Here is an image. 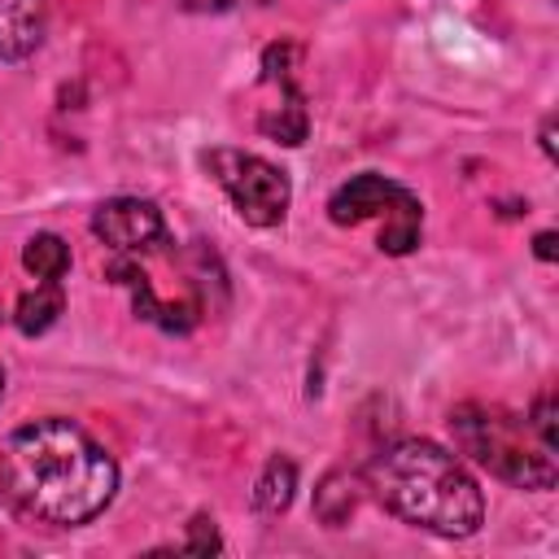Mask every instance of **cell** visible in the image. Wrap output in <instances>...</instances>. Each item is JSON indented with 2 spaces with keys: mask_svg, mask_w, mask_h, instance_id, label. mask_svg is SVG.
<instances>
[{
  "mask_svg": "<svg viewBox=\"0 0 559 559\" xmlns=\"http://www.w3.org/2000/svg\"><path fill=\"white\" fill-rule=\"evenodd\" d=\"M0 489L31 520L79 528L118 493V463L74 419L48 415L13 428L0 445Z\"/></svg>",
  "mask_w": 559,
  "mask_h": 559,
  "instance_id": "obj_1",
  "label": "cell"
},
{
  "mask_svg": "<svg viewBox=\"0 0 559 559\" xmlns=\"http://www.w3.org/2000/svg\"><path fill=\"white\" fill-rule=\"evenodd\" d=\"M367 489L397 520L437 537H472L485 520V493L472 472L437 441H389L367 463Z\"/></svg>",
  "mask_w": 559,
  "mask_h": 559,
  "instance_id": "obj_2",
  "label": "cell"
},
{
  "mask_svg": "<svg viewBox=\"0 0 559 559\" xmlns=\"http://www.w3.org/2000/svg\"><path fill=\"white\" fill-rule=\"evenodd\" d=\"M450 432L476 467L515 489H550L559 480L555 450L537 441L528 415H515L493 402H463L450 411Z\"/></svg>",
  "mask_w": 559,
  "mask_h": 559,
  "instance_id": "obj_3",
  "label": "cell"
},
{
  "mask_svg": "<svg viewBox=\"0 0 559 559\" xmlns=\"http://www.w3.org/2000/svg\"><path fill=\"white\" fill-rule=\"evenodd\" d=\"M328 218L336 227H358L367 218H380V253L389 258H402L419 245V227H424V205L411 188L376 175V170H362L354 179H345L332 197H328Z\"/></svg>",
  "mask_w": 559,
  "mask_h": 559,
  "instance_id": "obj_4",
  "label": "cell"
},
{
  "mask_svg": "<svg viewBox=\"0 0 559 559\" xmlns=\"http://www.w3.org/2000/svg\"><path fill=\"white\" fill-rule=\"evenodd\" d=\"M205 170L218 179V188L227 192V201L249 227H275L288 214V201H293L288 175L266 157L245 148H210Z\"/></svg>",
  "mask_w": 559,
  "mask_h": 559,
  "instance_id": "obj_5",
  "label": "cell"
},
{
  "mask_svg": "<svg viewBox=\"0 0 559 559\" xmlns=\"http://www.w3.org/2000/svg\"><path fill=\"white\" fill-rule=\"evenodd\" d=\"M92 231L114 253H140L166 240V218L148 197H109L92 210Z\"/></svg>",
  "mask_w": 559,
  "mask_h": 559,
  "instance_id": "obj_6",
  "label": "cell"
},
{
  "mask_svg": "<svg viewBox=\"0 0 559 559\" xmlns=\"http://www.w3.org/2000/svg\"><path fill=\"white\" fill-rule=\"evenodd\" d=\"M48 0H0V61H26L44 44Z\"/></svg>",
  "mask_w": 559,
  "mask_h": 559,
  "instance_id": "obj_7",
  "label": "cell"
},
{
  "mask_svg": "<svg viewBox=\"0 0 559 559\" xmlns=\"http://www.w3.org/2000/svg\"><path fill=\"white\" fill-rule=\"evenodd\" d=\"M66 310V293H61V280H39L31 293L17 297L13 306V323L22 336H44Z\"/></svg>",
  "mask_w": 559,
  "mask_h": 559,
  "instance_id": "obj_8",
  "label": "cell"
},
{
  "mask_svg": "<svg viewBox=\"0 0 559 559\" xmlns=\"http://www.w3.org/2000/svg\"><path fill=\"white\" fill-rule=\"evenodd\" d=\"M358 476L354 472H345V467H332L323 480H319V489H314V515H319V524H328V528H341L354 511H358Z\"/></svg>",
  "mask_w": 559,
  "mask_h": 559,
  "instance_id": "obj_9",
  "label": "cell"
},
{
  "mask_svg": "<svg viewBox=\"0 0 559 559\" xmlns=\"http://www.w3.org/2000/svg\"><path fill=\"white\" fill-rule=\"evenodd\" d=\"M280 87V96H284V105H275L271 114H262L258 118V127H262V135H271V140H280V144H301L306 140V131H310V118H306V96L297 92V83L293 79H284V83H275Z\"/></svg>",
  "mask_w": 559,
  "mask_h": 559,
  "instance_id": "obj_10",
  "label": "cell"
},
{
  "mask_svg": "<svg viewBox=\"0 0 559 559\" xmlns=\"http://www.w3.org/2000/svg\"><path fill=\"white\" fill-rule=\"evenodd\" d=\"M293 489H297V463L288 454H271L258 485H253V507L262 515H280V511H288Z\"/></svg>",
  "mask_w": 559,
  "mask_h": 559,
  "instance_id": "obj_11",
  "label": "cell"
},
{
  "mask_svg": "<svg viewBox=\"0 0 559 559\" xmlns=\"http://www.w3.org/2000/svg\"><path fill=\"white\" fill-rule=\"evenodd\" d=\"M22 266L35 275V280H61L70 271V245L57 236V231H35L26 245H22Z\"/></svg>",
  "mask_w": 559,
  "mask_h": 559,
  "instance_id": "obj_12",
  "label": "cell"
},
{
  "mask_svg": "<svg viewBox=\"0 0 559 559\" xmlns=\"http://www.w3.org/2000/svg\"><path fill=\"white\" fill-rule=\"evenodd\" d=\"M105 275L131 293V310H135V319H144V323H157V314H162V301H157V293H153L148 275H144V271L131 262V258H114V262L105 266Z\"/></svg>",
  "mask_w": 559,
  "mask_h": 559,
  "instance_id": "obj_13",
  "label": "cell"
},
{
  "mask_svg": "<svg viewBox=\"0 0 559 559\" xmlns=\"http://www.w3.org/2000/svg\"><path fill=\"white\" fill-rule=\"evenodd\" d=\"M528 424H533V432H537V441H542L546 450H559V428H555V393H550V389H542V393L533 397V406H528Z\"/></svg>",
  "mask_w": 559,
  "mask_h": 559,
  "instance_id": "obj_14",
  "label": "cell"
},
{
  "mask_svg": "<svg viewBox=\"0 0 559 559\" xmlns=\"http://www.w3.org/2000/svg\"><path fill=\"white\" fill-rule=\"evenodd\" d=\"M183 550H188V555H218V550H223V542H218V528H214V520H210V515H192Z\"/></svg>",
  "mask_w": 559,
  "mask_h": 559,
  "instance_id": "obj_15",
  "label": "cell"
},
{
  "mask_svg": "<svg viewBox=\"0 0 559 559\" xmlns=\"http://www.w3.org/2000/svg\"><path fill=\"white\" fill-rule=\"evenodd\" d=\"M533 253H537L542 262H555V258H559V236H555V231H537V236H533Z\"/></svg>",
  "mask_w": 559,
  "mask_h": 559,
  "instance_id": "obj_16",
  "label": "cell"
},
{
  "mask_svg": "<svg viewBox=\"0 0 559 559\" xmlns=\"http://www.w3.org/2000/svg\"><path fill=\"white\" fill-rule=\"evenodd\" d=\"M183 9H192V13H223V9H231L236 0H179Z\"/></svg>",
  "mask_w": 559,
  "mask_h": 559,
  "instance_id": "obj_17",
  "label": "cell"
},
{
  "mask_svg": "<svg viewBox=\"0 0 559 559\" xmlns=\"http://www.w3.org/2000/svg\"><path fill=\"white\" fill-rule=\"evenodd\" d=\"M542 153L555 162V114H546V118H542Z\"/></svg>",
  "mask_w": 559,
  "mask_h": 559,
  "instance_id": "obj_18",
  "label": "cell"
},
{
  "mask_svg": "<svg viewBox=\"0 0 559 559\" xmlns=\"http://www.w3.org/2000/svg\"><path fill=\"white\" fill-rule=\"evenodd\" d=\"M0 397H4V367H0Z\"/></svg>",
  "mask_w": 559,
  "mask_h": 559,
  "instance_id": "obj_19",
  "label": "cell"
}]
</instances>
